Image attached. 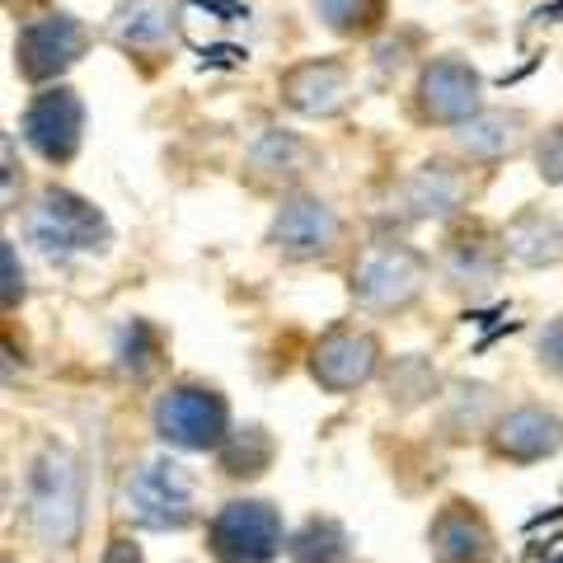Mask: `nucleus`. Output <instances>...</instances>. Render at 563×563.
I'll return each instance as SVG.
<instances>
[{"mask_svg": "<svg viewBox=\"0 0 563 563\" xmlns=\"http://www.w3.org/2000/svg\"><path fill=\"white\" fill-rule=\"evenodd\" d=\"M20 231L47 258H85L113 244V225L85 192L66 184H43L20 211Z\"/></svg>", "mask_w": 563, "mask_h": 563, "instance_id": "1", "label": "nucleus"}, {"mask_svg": "<svg viewBox=\"0 0 563 563\" xmlns=\"http://www.w3.org/2000/svg\"><path fill=\"white\" fill-rule=\"evenodd\" d=\"M432 258L399 235H380L357 254L347 273V296L366 314H404L432 287Z\"/></svg>", "mask_w": 563, "mask_h": 563, "instance_id": "2", "label": "nucleus"}, {"mask_svg": "<svg viewBox=\"0 0 563 563\" xmlns=\"http://www.w3.org/2000/svg\"><path fill=\"white\" fill-rule=\"evenodd\" d=\"M95 33L80 14L70 10H43L14 29L10 43V62L14 76L33 90H47V85H66V76L80 66V57L90 52Z\"/></svg>", "mask_w": 563, "mask_h": 563, "instance_id": "3", "label": "nucleus"}, {"mask_svg": "<svg viewBox=\"0 0 563 563\" xmlns=\"http://www.w3.org/2000/svg\"><path fill=\"white\" fill-rule=\"evenodd\" d=\"M151 428L174 451L207 455V451H221L225 442H231L235 422H231V404H225V395L217 390V385H207V380H174L169 390L155 399Z\"/></svg>", "mask_w": 563, "mask_h": 563, "instance_id": "4", "label": "nucleus"}, {"mask_svg": "<svg viewBox=\"0 0 563 563\" xmlns=\"http://www.w3.org/2000/svg\"><path fill=\"white\" fill-rule=\"evenodd\" d=\"M507 250H503V231H493L484 221H451L442 244H437V282L461 296V301H488L498 296L503 287V273H507Z\"/></svg>", "mask_w": 563, "mask_h": 563, "instance_id": "5", "label": "nucleus"}, {"mask_svg": "<svg viewBox=\"0 0 563 563\" xmlns=\"http://www.w3.org/2000/svg\"><path fill=\"white\" fill-rule=\"evenodd\" d=\"M347 240V221L339 217V207L310 188H296L287 198H277V211L263 231V244L282 263H329L339 258Z\"/></svg>", "mask_w": 563, "mask_h": 563, "instance_id": "6", "label": "nucleus"}, {"mask_svg": "<svg viewBox=\"0 0 563 563\" xmlns=\"http://www.w3.org/2000/svg\"><path fill=\"white\" fill-rule=\"evenodd\" d=\"M484 103V70L461 52H437L418 66L413 90H409V113L422 128H446L455 132L461 122H470Z\"/></svg>", "mask_w": 563, "mask_h": 563, "instance_id": "7", "label": "nucleus"}, {"mask_svg": "<svg viewBox=\"0 0 563 563\" xmlns=\"http://www.w3.org/2000/svg\"><path fill=\"white\" fill-rule=\"evenodd\" d=\"M474 202V169L461 155H432V161L413 165L390 192V217L399 225H422V221H461L465 207Z\"/></svg>", "mask_w": 563, "mask_h": 563, "instance_id": "8", "label": "nucleus"}, {"mask_svg": "<svg viewBox=\"0 0 563 563\" xmlns=\"http://www.w3.org/2000/svg\"><path fill=\"white\" fill-rule=\"evenodd\" d=\"M29 526L43 544L66 550L80 531V503H85V484H80V465L76 455L62 446H47L29 470Z\"/></svg>", "mask_w": 563, "mask_h": 563, "instance_id": "9", "label": "nucleus"}, {"mask_svg": "<svg viewBox=\"0 0 563 563\" xmlns=\"http://www.w3.org/2000/svg\"><path fill=\"white\" fill-rule=\"evenodd\" d=\"M122 507L136 526L146 531H184V526L198 517V493L179 461L169 455H155V461H141L128 484H122Z\"/></svg>", "mask_w": 563, "mask_h": 563, "instance_id": "10", "label": "nucleus"}, {"mask_svg": "<svg viewBox=\"0 0 563 563\" xmlns=\"http://www.w3.org/2000/svg\"><path fill=\"white\" fill-rule=\"evenodd\" d=\"M20 141L52 169L76 161L80 146H85V99H80V90H70V85L33 90L24 113H20Z\"/></svg>", "mask_w": 563, "mask_h": 563, "instance_id": "11", "label": "nucleus"}, {"mask_svg": "<svg viewBox=\"0 0 563 563\" xmlns=\"http://www.w3.org/2000/svg\"><path fill=\"white\" fill-rule=\"evenodd\" d=\"M103 43L128 62L165 66L184 43V14L174 0H118L103 20Z\"/></svg>", "mask_w": 563, "mask_h": 563, "instance_id": "12", "label": "nucleus"}, {"mask_svg": "<svg viewBox=\"0 0 563 563\" xmlns=\"http://www.w3.org/2000/svg\"><path fill=\"white\" fill-rule=\"evenodd\" d=\"M282 544V512L263 498L225 503L207 526V550L217 563H273Z\"/></svg>", "mask_w": 563, "mask_h": 563, "instance_id": "13", "label": "nucleus"}, {"mask_svg": "<svg viewBox=\"0 0 563 563\" xmlns=\"http://www.w3.org/2000/svg\"><path fill=\"white\" fill-rule=\"evenodd\" d=\"M380 376V339L362 324H333L310 347V380L329 395H352Z\"/></svg>", "mask_w": 563, "mask_h": 563, "instance_id": "14", "label": "nucleus"}, {"mask_svg": "<svg viewBox=\"0 0 563 563\" xmlns=\"http://www.w3.org/2000/svg\"><path fill=\"white\" fill-rule=\"evenodd\" d=\"M320 169V146L306 132L291 128H263L250 146H244V179L263 192H296L310 174Z\"/></svg>", "mask_w": 563, "mask_h": 563, "instance_id": "15", "label": "nucleus"}, {"mask_svg": "<svg viewBox=\"0 0 563 563\" xmlns=\"http://www.w3.org/2000/svg\"><path fill=\"white\" fill-rule=\"evenodd\" d=\"M536 146V122L526 109H498L488 103L479 109L470 122L451 132V155H461L465 165H479V169H493V165H507L526 155Z\"/></svg>", "mask_w": 563, "mask_h": 563, "instance_id": "16", "label": "nucleus"}, {"mask_svg": "<svg viewBox=\"0 0 563 563\" xmlns=\"http://www.w3.org/2000/svg\"><path fill=\"white\" fill-rule=\"evenodd\" d=\"M277 99L296 118H339L352 103V66L343 57H301L277 76Z\"/></svg>", "mask_w": 563, "mask_h": 563, "instance_id": "17", "label": "nucleus"}, {"mask_svg": "<svg viewBox=\"0 0 563 563\" xmlns=\"http://www.w3.org/2000/svg\"><path fill=\"white\" fill-rule=\"evenodd\" d=\"M488 446L498 461L536 465L563 446V418L554 409H540V404H521V409L498 413V422L488 432Z\"/></svg>", "mask_w": 563, "mask_h": 563, "instance_id": "18", "label": "nucleus"}, {"mask_svg": "<svg viewBox=\"0 0 563 563\" xmlns=\"http://www.w3.org/2000/svg\"><path fill=\"white\" fill-rule=\"evenodd\" d=\"M503 250L517 268H559L563 263V221L554 211H544L540 202H526L517 207L503 225Z\"/></svg>", "mask_w": 563, "mask_h": 563, "instance_id": "19", "label": "nucleus"}, {"mask_svg": "<svg viewBox=\"0 0 563 563\" xmlns=\"http://www.w3.org/2000/svg\"><path fill=\"white\" fill-rule=\"evenodd\" d=\"M428 544H432V559L437 563H488L493 559V531H488V521L474 512V503H461V498H451L442 512L432 517Z\"/></svg>", "mask_w": 563, "mask_h": 563, "instance_id": "20", "label": "nucleus"}, {"mask_svg": "<svg viewBox=\"0 0 563 563\" xmlns=\"http://www.w3.org/2000/svg\"><path fill=\"white\" fill-rule=\"evenodd\" d=\"M324 33L343 43H372L390 24V0H310Z\"/></svg>", "mask_w": 563, "mask_h": 563, "instance_id": "21", "label": "nucleus"}, {"mask_svg": "<svg viewBox=\"0 0 563 563\" xmlns=\"http://www.w3.org/2000/svg\"><path fill=\"white\" fill-rule=\"evenodd\" d=\"M291 563H352V540L339 521L329 517H310L301 531L287 540Z\"/></svg>", "mask_w": 563, "mask_h": 563, "instance_id": "22", "label": "nucleus"}, {"mask_svg": "<svg viewBox=\"0 0 563 563\" xmlns=\"http://www.w3.org/2000/svg\"><path fill=\"white\" fill-rule=\"evenodd\" d=\"M385 390H390V399L399 404V409H413V404L437 399V390H442V372H437L422 352H409V357L390 362V372H385Z\"/></svg>", "mask_w": 563, "mask_h": 563, "instance_id": "23", "label": "nucleus"}, {"mask_svg": "<svg viewBox=\"0 0 563 563\" xmlns=\"http://www.w3.org/2000/svg\"><path fill=\"white\" fill-rule=\"evenodd\" d=\"M161 357H165V333L155 329L151 320H132L128 329L118 333V366H122V376L151 380L155 372H161Z\"/></svg>", "mask_w": 563, "mask_h": 563, "instance_id": "24", "label": "nucleus"}, {"mask_svg": "<svg viewBox=\"0 0 563 563\" xmlns=\"http://www.w3.org/2000/svg\"><path fill=\"white\" fill-rule=\"evenodd\" d=\"M273 437L268 428H258V422H250V428H235L231 442H225L217 455H221V474H231V479H254V474H263L273 465Z\"/></svg>", "mask_w": 563, "mask_h": 563, "instance_id": "25", "label": "nucleus"}, {"mask_svg": "<svg viewBox=\"0 0 563 563\" xmlns=\"http://www.w3.org/2000/svg\"><path fill=\"white\" fill-rule=\"evenodd\" d=\"M531 165L550 188H563V122H550L544 132H536Z\"/></svg>", "mask_w": 563, "mask_h": 563, "instance_id": "26", "label": "nucleus"}, {"mask_svg": "<svg viewBox=\"0 0 563 563\" xmlns=\"http://www.w3.org/2000/svg\"><path fill=\"white\" fill-rule=\"evenodd\" d=\"M0 301H5V310H20L24 296H29V273H24V258H20V244H14L10 235L0 240Z\"/></svg>", "mask_w": 563, "mask_h": 563, "instance_id": "27", "label": "nucleus"}, {"mask_svg": "<svg viewBox=\"0 0 563 563\" xmlns=\"http://www.w3.org/2000/svg\"><path fill=\"white\" fill-rule=\"evenodd\" d=\"M536 357L544 372L563 380V314H554V320L536 333Z\"/></svg>", "mask_w": 563, "mask_h": 563, "instance_id": "28", "label": "nucleus"}, {"mask_svg": "<svg viewBox=\"0 0 563 563\" xmlns=\"http://www.w3.org/2000/svg\"><path fill=\"white\" fill-rule=\"evenodd\" d=\"M0 155H5V169H0V179H5V211H24L20 192H24V169L14 165V132L0 136Z\"/></svg>", "mask_w": 563, "mask_h": 563, "instance_id": "29", "label": "nucleus"}, {"mask_svg": "<svg viewBox=\"0 0 563 563\" xmlns=\"http://www.w3.org/2000/svg\"><path fill=\"white\" fill-rule=\"evenodd\" d=\"M103 563H141V550H136L132 540H113L109 554H103Z\"/></svg>", "mask_w": 563, "mask_h": 563, "instance_id": "30", "label": "nucleus"}, {"mask_svg": "<svg viewBox=\"0 0 563 563\" xmlns=\"http://www.w3.org/2000/svg\"><path fill=\"white\" fill-rule=\"evenodd\" d=\"M10 5H14V0H10Z\"/></svg>", "mask_w": 563, "mask_h": 563, "instance_id": "31", "label": "nucleus"}]
</instances>
